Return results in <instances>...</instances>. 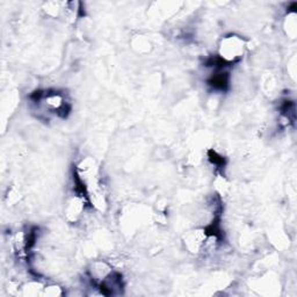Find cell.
Here are the masks:
<instances>
[{
    "instance_id": "7a4b0ae2",
    "label": "cell",
    "mask_w": 297,
    "mask_h": 297,
    "mask_svg": "<svg viewBox=\"0 0 297 297\" xmlns=\"http://www.w3.org/2000/svg\"><path fill=\"white\" fill-rule=\"evenodd\" d=\"M204 240H206V231H194L190 233L186 238L187 248L193 252H199L203 248Z\"/></svg>"
},
{
    "instance_id": "3957f363",
    "label": "cell",
    "mask_w": 297,
    "mask_h": 297,
    "mask_svg": "<svg viewBox=\"0 0 297 297\" xmlns=\"http://www.w3.org/2000/svg\"><path fill=\"white\" fill-rule=\"evenodd\" d=\"M228 73H216L214 77L210 79V85L217 90H224L228 86Z\"/></svg>"
},
{
    "instance_id": "6da1fadb",
    "label": "cell",
    "mask_w": 297,
    "mask_h": 297,
    "mask_svg": "<svg viewBox=\"0 0 297 297\" xmlns=\"http://www.w3.org/2000/svg\"><path fill=\"white\" fill-rule=\"evenodd\" d=\"M245 43L239 36H228L222 41L220 49V58L224 63H232L239 60L244 53Z\"/></svg>"
}]
</instances>
